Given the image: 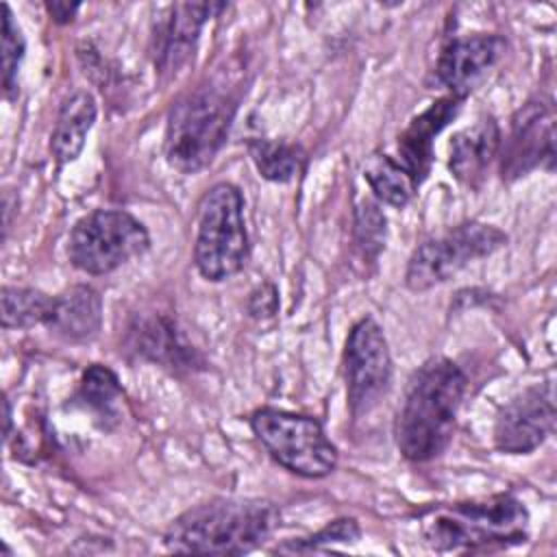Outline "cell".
<instances>
[{
  "label": "cell",
  "instance_id": "12",
  "mask_svg": "<svg viewBox=\"0 0 557 557\" xmlns=\"http://www.w3.org/2000/svg\"><path fill=\"white\" fill-rule=\"evenodd\" d=\"M555 429V387L550 381L529 385L500 407L494 422V446L505 455H529Z\"/></svg>",
  "mask_w": 557,
  "mask_h": 557
},
{
  "label": "cell",
  "instance_id": "14",
  "mask_svg": "<svg viewBox=\"0 0 557 557\" xmlns=\"http://www.w3.org/2000/svg\"><path fill=\"white\" fill-rule=\"evenodd\" d=\"M126 346L139 359L168 368L170 372H196L207 366L176 320L161 311L135 313L126 326Z\"/></svg>",
  "mask_w": 557,
  "mask_h": 557
},
{
  "label": "cell",
  "instance_id": "3",
  "mask_svg": "<svg viewBox=\"0 0 557 557\" xmlns=\"http://www.w3.org/2000/svg\"><path fill=\"white\" fill-rule=\"evenodd\" d=\"M420 518L422 537L437 553H487L529 540V509L509 492L437 505Z\"/></svg>",
  "mask_w": 557,
  "mask_h": 557
},
{
  "label": "cell",
  "instance_id": "24",
  "mask_svg": "<svg viewBox=\"0 0 557 557\" xmlns=\"http://www.w3.org/2000/svg\"><path fill=\"white\" fill-rule=\"evenodd\" d=\"M26 54V41L22 28L13 20L9 4H2V91L7 100H15L20 94V65Z\"/></svg>",
  "mask_w": 557,
  "mask_h": 557
},
{
  "label": "cell",
  "instance_id": "5",
  "mask_svg": "<svg viewBox=\"0 0 557 557\" xmlns=\"http://www.w3.org/2000/svg\"><path fill=\"white\" fill-rule=\"evenodd\" d=\"M250 242L244 218V196L237 185L222 181L207 189L198 205L194 263L205 281L235 276L248 261Z\"/></svg>",
  "mask_w": 557,
  "mask_h": 557
},
{
  "label": "cell",
  "instance_id": "11",
  "mask_svg": "<svg viewBox=\"0 0 557 557\" xmlns=\"http://www.w3.org/2000/svg\"><path fill=\"white\" fill-rule=\"evenodd\" d=\"M222 9H226L224 2H174L154 17L150 57L163 81H170L189 63L202 26Z\"/></svg>",
  "mask_w": 557,
  "mask_h": 557
},
{
  "label": "cell",
  "instance_id": "4",
  "mask_svg": "<svg viewBox=\"0 0 557 557\" xmlns=\"http://www.w3.org/2000/svg\"><path fill=\"white\" fill-rule=\"evenodd\" d=\"M239 96L209 81L181 94L168 113L163 152L181 174L205 170L222 150L237 113Z\"/></svg>",
  "mask_w": 557,
  "mask_h": 557
},
{
  "label": "cell",
  "instance_id": "10",
  "mask_svg": "<svg viewBox=\"0 0 557 557\" xmlns=\"http://www.w3.org/2000/svg\"><path fill=\"white\" fill-rule=\"evenodd\" d=\"M500 176L513 183L533 170L555 168V107L550 98H529L511 117L509 135L500 141Z\"/></svg>",
  "mask_w": 557,
  "mask_h": 557
},
{
  "label": "cell",
  "instance_id": "19",
  "mask_svg": "<svg viewBox=\"0 0 557 557\" xmlns=\"http://www.w3.org/2000/svg\"><path fill=\"white\" fill-rule=\"evenodd\" d=\"M122 398L124 389L117 374L102 363H91L81 376L74 405L89 413L98 429L111 431L122 418Z\"/></svg>",
  "mask_w": 557,
  "mask_h": 557
},
{
  "label": "cell",
  "instance_id": "7",
  "mask_svg": "<svg viewBox=\"0 0 557 557\" xmlns=\"http://www.w3.org/2000/svg\"><path fill=\"white\" fill-rule=\"evenodd\" d=\"M150 248L148 228L124 209H94L67 237L70 263L91 276L109 274Z\"/></svg>",
  "mask_w": 557,
  "mask_h": 557
},
{
  "label": "cell",
  "instance_id": "25",
  "mask_svg": "<svg viewBox=\"0 0 557 557\" xmlns=\"http://www.w3.org/2000/svg\"><path fill=\"white\" fill-rule=\"evenodd\" d=\"M361 535L359 522L355 518H335L320 531L298 537V540H287L285 544L276 546V553H318V550H331L333 544H355Z\"/></svg>",
  "mask_w": 557,
  "mask_h": 557
},
{
  "label": "cell",
  "instance_id": "28",
  "mask_svg": "<svg viewBox=\"0 0 557 557\" xmlns=\"http://www.w3.org/2000/svg\"><path fill=\"white\" fill-rule=\"evenodd\" d=\"M11 403H9V398H4V440L9 442V437H11Z\"/></svg>",
  "mask_w": 557,
  "mask_h": 557
},
{
  "label": "cell",
  "instance_id": "13",
  "mask_svg": "<svg viewBox=\"0 0 557 557\" xmlns=\"http://www.w3.org/2000/svg\"><path fill=\"white\" fill-rule=\"evenodd\" d=\"M507 39L496 33L459 35L446 41L437 54L433 78L450 96L466 100L505 57Z\"/></svg>",
  "mask_w": 557,
  "mask_h": 557
},
{
  "label": "cell",
  "instance_id": "17",
  "mask_svg": "<svg viewBox=\"0 0 557 557\" xmlns=\"http://www.w3.org/2000/svg\"><path fill=\"white\" fill-rule=\"evenodd\" d=\"M50 333L67 342H89L102 326V298L85 283L70 285L54 296L52 313L46 324Z\"/></svg>",
  "mask_w": 557,
  "mask_h": 557
},
{
  "label": "cell",
  "instance_id": "27",
  "mask_svg": "<svg viewBox=\"0 0 557 557\" xmlns=\"http://www.w3.org/2000/svg\"><path fill=\"white\" fill-rule=\"evenodd\" d=\"M48 15L52 17V22L57 24H70L74 20V15L81 9V2H61V0H52L44 4Z\"/></svg>",
  "mask_w": 557,
  "mask_h": 557
},
{
  "label": "cell",
  "instance_id": "6",
  "mask_svg": "<svg viewBox=\"0 0 557 557\" xmlns=\"http://www.w3.org/2000/svg\"><path fill=\"white\" fill-rule=\"evenodd\" d=\"M250 429L265 453L292 474L324 479L337 468V446L311 416L261 407L250 413Z\"/></svg>",
  "mask_w": 557,
  "mask_h": 557
},
{
  "label": "cell",
  "instance_id": "20",
  "mask_svg": "<svg viewBox=\"0 0 557 557\" xmlns=\"http://www.w3.org/2000/svg\"><path fill=\"white\" fill-rule=\"evenodd\" d=\"M363 178L374 194V200L403 209L418 191V183L400 161L385 152H372L363 165Z\"/></svg>",
  "mask_w": 557,
  "mask_h": 557
},
{
  "label": "cell",
  "instance_id": "15",
  "mask_svg": "<svg viewBox=\"0 0 557 557\" xmlns=\"http://www.w3.org/2000/svg\"><path fill=\"white\" fill-rule=\"evenodd\" d=\"M461 104V98L446 94L413 115L405 131L398 135V161L418 185H422L431 172L435 137L457 117Z\"/></svg>",
  "mask_w": 557,
  "mask_h": 557
},
{
  "label": "cell",
  "instance_id": "8",
  "mask_svg": "<svg viewBox=\"0 0 557 557\" xmlns=\"http://www.w3.org/2000/svg\"><path fill=\"white\" fill-rule=\"evenodd\" d=\"M507 233L494 224L468 220L420 242L405 270L411 292H426L453 278L468 263L490 257L507 246Z\"/></svg>",
  "mask_w": 557,
  "mask_h": 557
},
{
  "label": "cell",
  "instance_id": "18",
  "mask_svg": "<svg viewBox=\"0 0 557 557\" xmlns=\"http://www.w3.org/2000/svg\"><path fill=\"white\" fill-rule=\"evenodd\" d=\"M98 104L89 91H72L63 98L52 133L50 152L59 165L72 163L85 148L87 135L96 122Z\"/></svg>",
  "mask_w": 557,
  "mask_h": 557
},
{
  "label": "cell",
  "instance_id": "26",
  "mask_svg": "<svg viewBox=\"0 0 557 557\" xmlns=\"http://www.w3.org/2000/svg\"><path fill=\"white\" fill-rule=\"evenodd\" d=\"M246 311L250 318L255 320H268L274 318L278 311V289L265 281L261 285H257L246 300Z\"/></svg>",
  "mask_w": 557,
  "mask_h": 557
},
{
  "label": "cell",
  "instance_id": "22",
  "mask_svg": "<svg viewBox=\"0 0 557 557\" xmlns=\"http://www.w3.org/2000/svg\"><path fill=\"white\" fill-rule=\"evenodd\" d=\"M2 302V326L4 329H30L37 324H48L54 296L35 289V287H17L4 285L0 294Z\"/></svg>",
  "mask_w": 557,
  "mask_h": 557
},
{
  "label": "cell",
  "instance_id": "16",
  "mask_svg": "<svg viewBox=\"0 0 557 557\" xmlns=\"http://www.w3.org/2000/svg\"><path fill=\"white\" fill-rule=\"evenodd\" d=\"M500 150V128L485 113L474 124L457 131L448 141V170L468 189H479Z\"/></svg>",
  "mask_w": 557,
  "mask_h": 557
},
{
  "label": "cell",
  "instance_id": "21",
  "mask_svg": "<svg viewBox=\"0 0 557 557\" xmlns=\"http://www.w3.org/2000/svg\"><path fill=\"white\" fill-rule=\"evenodd\" d=\"M248 154L261 178L272 183H289L305 168V150L298 144L283 139L252 137L248 141Z\"/></svg>",
  "mask_w": 557,
  "mask_h": 557
},
{
  "label": "cell",
  "instance_id": "1",
  "mask_svg": "<svg viewBox=\"0 0 557 557\" xmlns=\"http://www.w3.org/2000/svg\"><path fill=\"white\" fill-rule=\"evenodd\" d=\"M468 379L448 357L426 359L409 379L394 420V440L407 461L440 457L455 433Z\"/></svg>",
  "mask_w": 557,
  "mask_h": 557
},
{
  "label": "cell",
  "instance_id": "9",
  "mask_svg": "<svg viewBox=\"0 0 557 557\" xmlns=\"http://www.w3.org/2000/svg\"><path fill=\"white\" fill-rule=\"evenodd\" d=\"M342 368L348 409L352 418H361L383 400L394 370L387 337L372 315H363L350 326L344 344Z\"/></svg>",
  "mask_w": 557,
  "mask_h": 557
},
{
  "label": "cell",
  "instance_id": "2",
  "mask_svg": "<svg viewBox=\"0 0 557 557\" xmlns=\"http://www.w3.org/2000/svg\"><path fill=\"white\" fill-rule=\"evenodd\" d=\"M278 509L261 498H213L176 516L163 533L174 553L244 555L278 527Z\"/></svg>",
  "mask_w": 557,
  "mask_h": 557
},
{
  "label": "cell",
  "instance_id": "23",
  "mask_svg": "<svg viewBox=\"0 0 557 557\" xmlns=\"http://www.w3.org/2000/svg\"><path fill=\"white\" fill-rule=\"evenodd\" d=\"M352 237H355V248L363 259V263H376L387 242V218L379 200L363 198L357 202Z\"/></svg>",
  "mask_w": 557,
  "mask_h": 557
}]
</instances>
